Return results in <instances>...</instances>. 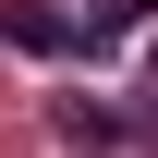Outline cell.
<instances>
[{
  "mask_svg": "<svg viewBox=\"0 0 158 158\" xmlns=\"http://www.w3.org/2000/svg\"><path fill=\"white\" fill-rule=\"evenodd\" d=\"M0 37H12L24 61H61V49L85 37V24H73V12H49V0H0Z\"/></svg>",
  "mask_w": 158,
  "mask_h": 158,
  "instance_id": "1",
  "label": "cell"
},
{
  "mask_svg": "<svg viewBox=\"0 0 158 158\" xmlns=\"http://www.w3.org/2000/svg\"><path fill=\"white\" fill-rule=\"evenodd\" d=\"M73 24H85V37H146V24H158V0H85Z\"/></svg>",
  "mask_w": 158,
  "mask_h": 158,
  "instance_id": "2",
  "label": "cell"
},
{
  "mask_svg": "<svg viewBox=\"0 0 158 158\" xmlns=\"http://www.w3.org/2000/svg\"><path fill=\"white\" fill-rule=\"evenodd\" d=\"M110 134H122L110 110H85V98H61V146H110Z\"/></svg>",
  "mask_w": 158,
  "mask_h": 158,
  "instance_id": "3",
  "label": "cell"
}]
</instances>
